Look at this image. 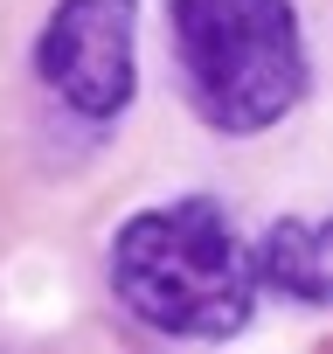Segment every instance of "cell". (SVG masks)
Instances as JSON below:
<instances>
[{
	"instance_id": "cell-1",
	"label": "cell",
	"mask_w": 333,
	"mask_h": 354,
	"mask_svg": "<svg viewBox=\"0 0 333 354\" xmlns=\"http://www.w3.org/2000/svg\"><path fill=\"white\" fill-rule=\"evenodd\" d=\"M111 292L132 319L181 333V340H222L250 319L257 264L229 223L222 202L188 195L132 216L111 236Z\"/></svg>"
},
{
	"instance_id": "cell-2",
	"label": "cell",
	"mask_w": 333,
	"mask_h": 354,
	"mask_svg": "<svg viewBox=\"0 0 333 354\" xmlns=\"http://www.w3.org/2000/svg\"><path fill=\"white\" fill-rule=\"evenodd\" d=\"M181 91L202 125L243 139L305 97V42L292 0H166Z\"/></svg>"
},
{
	"instance_id": "cell-3",
	"label": "cell",
	"mask_w": 333,
	"mask_h": 354,
	"mask_svg": "<svg viewBox=\"0 0 333 354\" xmlns=\"http://www.w3.org/2000/svg\"><path fill=\"white\" fill-rule=\"evenodd\" d=\"M35 70L84 118L125 111V97H132V21H125V0H63L49 15V28H42Z\"/></svg>"
},
{
	"instance_id": "cell-4",
	"label": "cell",
	"mask_w": 333,
	"mask_h": 354,
	"mask_svg": "<svg viewBox=\"0 0 333 354\" xmlns=\"http://www.w3.org/2000/svg\"><path fill=\"white\" fill-rule=\"evenodd\" d=\"M326 257H333V243H326V230L319 223H298V216H285L271 236H264V250H257V271L285 292V299H298V306H326Z\"/></svg>"
}]
</instances>
